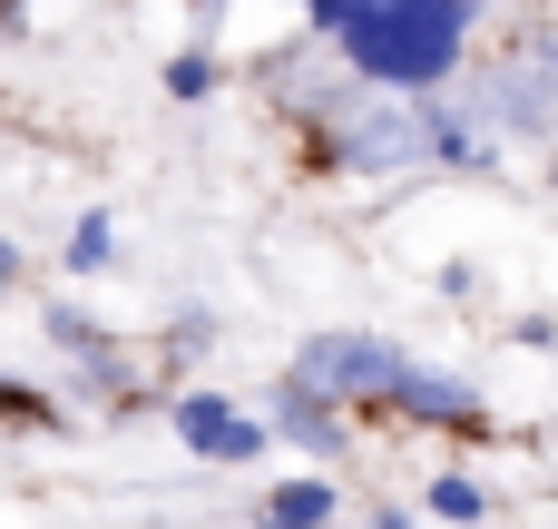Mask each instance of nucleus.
<instances>
[{"mask_svg": "<svg viewBox=\"0 0 558 529\" xmlns=\"http://www.w3.org/2000/svg\"><path fill=\"white\" fill-rule=\"evenodd\" d=\"M304 20L333 29L353 79L373 88H451L481 0H304Z\"/></svg>", "mask_w": 558, "mask_h": 529, "instance_id": "nucleus-1", "label": "nucleus"}, {"mask_svg": "<svg viewBox=\"0 0 558 529\" xmlns=\"http://www.w3.org/2000/svg\"><path fill=\"white\" fill-rule=\"evenodd\" d=\"M481 118L510 128V137H549L558 128V39L549 29L510 39V49L481 69Z\"/></svg>", "mask_w": 558, "mask_h": 529, "instance_id": "nucleus-2", "label": "nucleus"}, {"mask_svg": "<svg viewBox=\"0 0 558 529\" xmlns=\"http://www.w3.org/2000/svg\"><path fill=\"white\" fill-rule=\"evenodd\" d=\"M383 412H402V422H422V432H461V442H490V402H481V383H461V373H441V363H392V383H383Z\"/></svg>", "mask_w": 558, "mask_h": 529, "instance_id": "nucleus-3", "label": "nucleus"}, {"mask_svg": "<svg viewBox=\"0 0 558 529\" xmlns=\"http://www.w3.org/2000/svg\"><path fill=\"white\" fill-rule=\"evenodd\" d=\"M392 363H402V344H383V334H314V344L294 353V373H304L314 393H333V402H383Z\"/></svg>", "mask_w": 558, "mask_h": 529, "instance_id": "nucleus-4", "label": "nucleus"}, {"mask_svg": "<svg viewBox=\"0 0 558 529\" xmlns=\"http://www.w3.org/2000/svg\"><path fill=\"white\" fill-rule=\"evenodd\" d=\"M177 442H186L196 461H265L275 422H255V412H235L216 383H196V393H177Z\"/></svg>", "mask_w": 558, "mask_h": 529, "instance_id": "nucleus-5", "label": "nucleus"}, {"mask_svg": "<svg viewBox=\"0 0 558 529\" xmlns=\"http://www.w3.org/2000/svg\"><path fill=\"white\" fill-rule=\"evenodd\" d=\"M265 422H275V442H294V452H314V461H343V442H353V432H343V402L314 393L304 373L275 383V412H265Z\"/></svg>", "mask_w": 558, "mask_h": 529, "instance_id": "nucleus-6", "label": "nucleus"}, {"mask_svg": "<svg viewBox=\"0 0 558 529\" xmlns=\"http://www.w3.org/2000/svg\"><path fill=\"white\" fill-rule=\"evenodd\" d=\"M343 501H333V481H275L265 491V520H284V529H314V520H333Z\"/></svg>", "mask_w": 558, "mask_h": 529, "instance_id": "nucleus-7", "label": "nucleus"}, {"mask_svg": "<svg viewBox=\"0 0 558 529\" xmlns=\"http://www.w3.org/2000/svg\"><path fill=\"white\" fill-rule=\"evenodd\" d=\"M108 255H118V216H98V206H88V216L69 226V275H98Z\"/></svg>", "mask_w": 558, "mask_h": 529, "instance_id": "nucleus-8", "label": "nucleus"}, {"mask_svg": "<svg viewBox=\"0 0 558 529\" xmlns=\"http://www.w3.org/2000/svg\"><path fill=\"white\" fill-rule=\"evenodd\" d=\"M432 520H490V491H481L471 471H441V481H432Z\"/></svg>", "mask_w": 558, "mask_h": 529, "instance_id": "nucleus-9", "label": "nucleus"}, {"mask_svg": "<svg viewBox=\"0 0 558 529\" xmlns=\"http://www.w3.org/2000/svg\"><path fill=\"white\" fill-rule=\"evenodd\" d=\"M216 88V49H177L167 59V98H206Z\"/></svg>", "mask_w": 558, "mask_h": 529, "instance_id": "nucleus-10", "label": "nucleus"}, {"mask_svg": "<svg viewBox=\"0 0 558 529\" xmlns=\"http://www.w3.org/2000/svg\"><path fill=\"white\" fill-rule=\"evenodd\" d=\"M10 285H20V245L0 236V294H10Z\"/></svg>", "mask_w": 558, "mask_h": 529, "instance_id": "nucleus-11", "label": "nucleus"}, {"mask_svg": "<svg viewBox=\"0 0 558 529\" xmlns=\"http://www.w3.org/2000/svg\"><path fill=\"white\" fill-rule=\"evenodd\" d=\"M20 20H29V10H20V0H0V39H10V29H20Z\"/></svg>", "mask_w": 558, "mask_h": 529, "instance_id": "nucleus-12", "label": "nucleus"}, {"mask_svg": "<svg viewBox=\"0 0 558 529\" xmlns=\"http://www.w3.org/2000/svg\"><path fill=\"white\" fill-rule=\"evenodd\" d=\"M196 10H226V0H196Z\"/></svg>", "mask_w": 558, "mask_h": 529, "instance_id": "nucleus-13", "label": "nucleus"}]
</instances>
